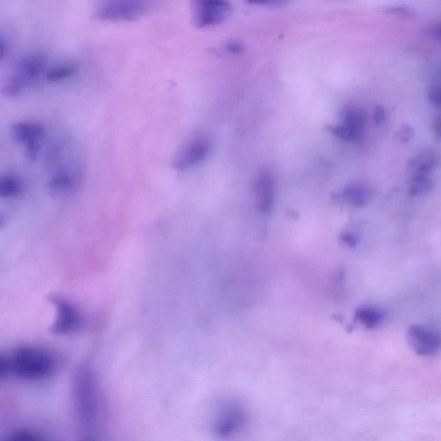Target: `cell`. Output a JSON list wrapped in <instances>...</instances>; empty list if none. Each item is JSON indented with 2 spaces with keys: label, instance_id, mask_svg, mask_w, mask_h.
<instances>
[{
  "label": "cell",
  "instance_id": "cell-1",
  "mask_svg": "<svg viewBox=\"0 0 441 441\" xmlns=\"http://www.w3.org/2000/svg\"><path fill=\"white\" fill-rule=\"evenodd\" d=\"M58 359L47 349L24 345L9 355L0 359V373L13 375L21 380L38 381L46 380L57 372Z\"/></svg>",
  "mask_w": 441,
  "mask_h": 441
},
{
  "label": "cell",
  "instance_id": "cell-2",
  "mask_svg": "<svg viewBox=\"0 0 441 441\" xmlns=\"http://www.w3.org/2000/svg\"><path fill=\"white\" fill-rule=\"evenodd\" d=\"M45 68L46 59L42 54H29L22 58L3 83V94L16 97L23 94L46 72Z\"/></svg>",
  "mask_w": 441,
  "mask_h": 441
},
{
  "label": "cell",
  "instance_id": "cell-3",
  "mask_svg": "<svg viewBox=\"0 0 441 441\" xmlns=\"http://www.w3.org/2000/svg\"><path fill=\"white\" fill-rule=\"evenodd\" d=\"M10 132L14 142L24 147L28 160L38 159L45 137V128L41 124L31 120L20 121L12 125Z\"/></svg>",
  "mask_w": 441,
  "mask_h": 441
},
{
  "label": "cell",
  "instance_id": "cell-4",
  "mask_svg": "<svg viewBox=\"0 0 441 441\" xmlns=\"http://www.w3.org/2000/svg\"><path fill=\"white\" fill-rule=\"evenodd\" d=\"M50 301L57 313L51 328L53 334L57 336H67L82 328V314L75 304L61 297H51Z\"/></svg>",
  "mask_w": 441,
  "mask_h": 441
},
{
  "label": "cell",
  "instance_id": "cell-5",
  "mask_svg": "<svg viewBox=\"0 0 441 441\" xmlns=\"http://www.w3.org/2000/svg\"><path fill=\"white\" fill-rule=\"evenodd\" d=\"M148 9L143 1L133 0H115L103 3L98 7L99 20L109 22H130L138 20Z\"/></svg>",
  "mask_w": 441,
  "mask_h": 441
},
{
  "label": "cell",
  "instance_id": "cell-6",
  "mask_svg": "<svg viewBox=\"0 0 441 441\" xmlns=\"http://www.w3.org/2000/svg\"><path fill=\"white\" fill-rule=\"evenodd\" d=\"M211 148V142L207 137H195L177 154L172 163V167L178 171L192 168L201 163L209 156Z\"/></svg>",
  "mask_w": 441,
  "mask_h": 441
},
{
  "label": "cell",
  "instance_id": "cell-7",
  "mask_svg": "<svg viewBox=\"0 0 441 441\" xmlns=\"http://www.w3.org/2000/svg\"><path fill=\"white\" fill-rule=\"evenodd\" d=\"M408 340L418 355L432 356L441 350V334L428 327H411L408 331Z\"/></svg>",
  "mask_w": 441,
  "mask_h": 441
},
{
  "label": "cell",
  "instance_id": "cell-8",
  "mask_svg": "<svg viewBox=\"0 0 441 441\" xmlns=\"http://www.w3.org/2000/svg\"><path fill=\"white\" fill-rule=\"evenodd\" d=\"M230 6L227 2L209 1L197 2L195 6L194 22L197 27H209L222 23L229 16Z\"/></svg>",
  "mask_w": 441,
  "mask_h": 441
},
{
  "label": "cell",
  "instance_id": "cell-9",
  "mask_svg": "<svg viewBox=\"0 0 441 441\" xmlns=\"http://www.w3.org/2000/svg\"><path fill=\"white\" fill-rule=\"evenodd\" d=\"M80 178L82 176L78 168L73 165H63L51 176L47 183V188L54 197H68L75 193L80 182Z\"/></svg>",
  "mask_w": 441,
  "mask_h": 441
},
{
  "label": "cell",
  "instance_id": "cell-10",
  "mask_svg": "<svg viewBox=\"0 0 441 441\" xmlns=\"http://www.w3.org/2000/svg\"><path fill=\"white\" fill-rule=\"evenodd\" d=\"M365 122L364 114L357 108L350 107L345 110L343 121L333 128L332 132L343 141H352L361 135Z\"/></svg>",
  "mask_w": 441,
  "mask_h": 441
},
{
  "label": "cell",
  "instance_id": "cell-11",
  "mask_svg": "<svg viewBox=\"0 0 441 441\" xmlns=\"http://www.w3.org/2000/svg\"><path fill=\"white\" fill-rule=\"evenodd\" d=\"M257 204L260 211H271L274 201V181L269 172H260L255 184Z\"/></svg>",
  "mask_w": 441,
  "mask_h": 441
},
{
  "label": "cell",
  "instance_id": "cell-12",
  "mask_svg": "<svg viewBox=\"0 0 441 441\" xmlns=\"http://www.w3.org/2000/svg\"><path fill=\"white\" fill-rule=\"evenodd\" d=\"M343 200L354 207H363L371 197V192L368 187L361 184H352L345 187L341 194Z\"/></svg>",
  "mask_w": 441,
  "mask_h": 441
},
{
  "label": "cell",
  "instance_id": "cell-13",
  "mask_svg": "<svg viewBox=\"0 0 441 441\" xmlns=\"http://www.w3.org/2000/svg\"><path fill=\"white\" fill-rule=\"evenodd\" d=\"M24 184L16 175L7 174L0 179V196L6 200L16 197L23 193Z\"/></svg>",
  "mask_w": 441,
  "mask_h": 441
},
{
  "label": "cell",
  "instance_id": "cell-14",
  "mask_svg": "<svg viewBox=\"0 0 441 441\" xmlns=\"http://www.w3.org/2000/svg\"><path fill=\"white\" fill-rule=\"evenodd\" d=\"M356 319L367 329L378 328L384 322V315L378 308L373 307L360 308L356 312Z\"/></svg>",
  "mask_w": 441,
  "mask_h": 441
},
{
  "label": "cell",
  "instance_id": "cell-15",
  "mask_svg": "<svg viewBox=\"0 0 441 441\" xmlns=\"http://www.w3.org/2000/svg\"><path fill=\"white\" fill-rule=\"evenodd\" d=\"M77 66L71 62H64L53 66L47 68L45 72V78L50 82H60L71 78L75 75Z\"/></svg>",
  "mask_w": 441,
  "mask_h": 441
},
{
  "label": "cell",
  "instance_id": "cell-16",
  "mask_svg": "<svg viewBox=\"0 0 441 441\" xmlns=\"http://www.w3.org/2000/svg\"><path fill=\"white\" fill-rule=\"evenodd\" d=\"M409 165L414 177L428 176V172L432 170L433 165H435V158L430 154H421L413 158Z\"/></svg>",
  "mask_w": 441,
  "mask_h": 441
},
{
  "label": "cell",
  "instance_id": "cell-17",
  "mask_svg": "<svg viewBox=\"0 0 441 441\" xmlns=\"http://www.w3.org/2000/svg\"><path fill=\"white\" fill-rule=\"evenodd\" d=\"M433 183L428 176H418L414 177L410 186V194L412 196H420L431 190Z\"/></svg>",
  "mask_w": 441,
  "mask_h": 441
},
{
  "label": "cell",
  "instance_id": "cell-18",
  "mask_svg": "<svg viewBox=\"0 0 441 441\" xmlns=\"http://www.w3.org/2000/svg\"><path fill=\"white\" fill-rule=\"evenodd\" d=\"M3 441H43L38 435L28 431L15 432Z\"/></svg>",
  "mask_w": 441,
  "mask_h": 441
},
{
  "label": "cell",
  "instance_id": "cell-19",
  "mask_svg": "<svg viewBox=\"0 0 441 441\" xmlns=\"http://www.w3.org/2000/svg\"><path fill=\"white\" fill-rule=\"evenodd\" d=\"M413 135L414 131L412 128L410 127L409 125H403L398 131V133H396V137H398V141L402 143L409 142Z\"/></svg>",
  "mask_w": 441,
  "mask_h": 441
},
{
  "label": "cell",
  "instance_id": "cell-20",
  "mask_svg": "<svg viewBox=\"0 0 441 441\" xmlns=\"http://www.w3.org/2000/svg\"><path fill=\"white\" fill-rule=\"evenodd\" d=\"M428 99L433 105L441 107V87L433 86L428 91Z\"/></svg>",
  "mask_w": 441,
  "mask_h": 441
},
{
  "label": "cell",
  "instance_id": "cell-21",
  "mask_svg": "<svg viewBox=\"0 0 441 441\" xmlns=\"http://www.w3.org/2000/svg\"><path fill=\"white\" fill-rule=\"evenodd\" d=\"M385 119V112L383 107L378 106L375 108L373 114L374 122L376 124H381Z\"/></svg>",
  "mask_w": 441,
  "mask_h": 441
},
{
  "label": "cell",
  "instance_id": "cell-22",
  "mask_svg": "<svg viewBox=\"0 0 441 441\" xmlns=\"http://www.w3.org/2000/svg\"><path fill=\"white\" fill-rule=\"evenodd\" d=\"M433 134L437 138H441V114L436 117L433 124Z\"/></svg>",
  "mask_w": 441,
  "mask_h": 441
},
{
  "label": "cell",
  "instance_id": "cell-23",
  "mask_svg": "<svg viewBox=\"0 0 441 441\" xmlns=\"http://www.w3.org/2000/svg\"><path fill=\"white\" fill-rule=\"evenodd\" d=\"M435 34L441 38V24L435 29Z\"/></svg>",
  "mask_w": 441,
  "mask_h": 441
}]
</instances>
